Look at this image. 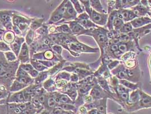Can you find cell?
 Segmentation results:
<instances>
[{"mask_svg":"<svg viewBox=\"0 0 151 114\" xmlns=\"http://www.w3.org/2000/svg\"><path fill=\"white\" fill-rule=\"evenodd\" d=\"M20 62H8L3 52H0V84L9 91V89L15 79L16 73Z\"/></svg>","mask_w":151,"mask_h":114,"instance_id":"6da1fadb","label":"cell"},{"mask_svg":"<svg viewBox=\"0 0 151 114\" xmlns=\"http://www.w3.org/2000/svg\"><path fill=\"white\" fill-rule=\"evenodd\" d=\"M94 28H95L91 29H88V31L86 33V35L91 36L94 38V39L97 42L99 47L101 48V53H102L101 57H102L104 54V49L106 47V45L108 42V39H109L107 36V31L103 28H99V27H98V29H95Z\"/></svg>","mask_w":151,"mask_h":114,"instance_id":"7a4b0ae2","label":"cell"},{"mask_svg":"<svg viewBox=\"0 0 151 114\" xmlns=\"http://www.w3.org/2000/svg\"><path fill=\"white\" fill-rule=\"evenodd\" d=\"M14 12L12 10H0V23L6 30H13L12 18Z\"/></svg>","mask_w":151,"mask_h":114,"instance_id":"3957f363","label":"cell"},{"mask_svg":"<svg viewBox=\"0 0 151 114\" xmlns=\"http://www.w3.org/2000/svg\"><path fill=\"white\" fill-rule=\"evenodd\" d=\"M68 0H63L60 4L55 9V10L51 13L50 17L46 24L50 25L55 24L60 22L63 20L64 13L65 12V5Z\"/></svg>","mask_w":151,"mask_h":114,"instance_id":"277c9868","label":"cell"},{"mask_svg":"<svg viewBox=\"0 0 151 114\" xmlns=\"http://www.w3.org/2000/svg\"><path fill=\"white\" fill-rule=\"evenodd\" d=\"M69 49L72 52L82 53H96L99 51L98 48L91 47L86 45L80 41H77L74 43H72L68 45Z\"/></svg>","mask_w":151,"mask_h":114,"instance_id":"5b68a950","label":"cell"},{"mask_svg":"<svg viewBox=\"0 0 151 114\" xmlns=\"http://www.w3.org/2000/svg\"><path fill=\"white\" fill-rule=\"evenodd\" d=\"M77 14L78 13L76 12L74 7L73 6L72 4L69 0H68L65 5V12L64 13L63 20L60 22L56 23L54 25H58L65 21L75 20L76 17H77Z\"/></svg>","mask_w":151,"mask_h":114,"instance_id":"8992f818","label":"cell"},{"mask_svg":"<svg viewBox=\"0 0 151 114\" xmlns=\"http://www.w3.org/2000/svg\"><path fill=\"white\" fill-rule=\"evenodd\" d=\"M31 58L37 60H48L55 62H59L61 61L55 54L51 49L46 50L43 52L36 53L32 55Z\"/></svg>","mask_w":151,"mask_h":114,"instance_id":"52a82bcc","label":"cell"},{"mask_svg":"<svg viewBox=\"0 0 151 114\" xmlns=\"http://www.w3.org/2000/svg\"><path fill=\"white\" fill-rule=\"evenodd\" d=\"M109 93L110 92L105 91L102 88H101L99 84H94L91 88L90 96L93 100H95L102 98H107L108 97H111V96L109 95Z\"/></svg>","mask_w":151,"mask_h":114,"instance_id":"ba28073f","label":"cell"},{"mask_svg":"<svg viewBox=\"0 0 151 114\" xmlns=\"http://www.w3.org/2000/svg\"><path fill=\"white\" fill-rule=\"evenodd\" d=\"M63 23H65L68 24L70 29V30L72 31V33L77 36H80V35H86V33L88 32V30L86 29L82 26L76 20H71L68 21H65Z\"/></svg>","mask_w":151,"mask_h":114,"instance_id":"9c48e42d","label":"cell"},{"mask_svg":"<svg viewBox=\"0 0 151 114\" xmlns=\"http://www.w3.org/2000/svg\"><path fill=\"white\" fill-rule=\"evenodd\" d=\"M108 17L109 16L107 15L102 13H99L92 9L90 18L95 24L101 26L106 25L107 23Z\"/></svg>","mask_w":151,"mask_h":114,"instance_id":"30bf717a","label":"cell"},{"mask_svg":"<svg viewBox=\"0 0 151 114\" xmlns=\"http://www.w3.org/2000/svg\"><path fill=\"white\" fill-rule=\"evenodd\" d=\"M18 60L21 63L30 62L31 57L29 45L24 42L21 47V50L18 56Z\"/></svg>","mask_w":151,"mask_h":114,"instance_id":"8fae6325","label":"cell"},{"mask_svg":"<svg viewBox=\"0 0 151 114\" xmlns=\"http://www.w3.org/2000/svg\"><path fill=\"white\" fill-rule=\"evenodd\" d=\"M139 96L137 107L139 108L151 107V96L141 90H139Z\"/></svg>","mask_w":151,"mask_h":114,"instance_id":"7c38bea8","label":"cell"},{"mask_svg":"<svg viewBox=\"0 0 151 114\" xmlns=\"http://www.w3.org/2000/svg\"><path fill=\"white\" fill-rule=\"evenodd\" d=\"M118 15L122 18L124 22H129L132 21L137 17V15L134 10H129L127 9H120L119 11H117Z\"/></svg>","mask_w":151,"mask_h":114,"instance_id":"4fadbf2b","label":"cell"},{"mask_svg":"<svg viewBox=\"0 0 151 114\" xmlns=\"http://www.w3.org/2000/svg\"><path fill=\"white\" fill-rule=\"evenodd\" d=\"M32 20V18H29L26 15L19 13L18 12L15 11L12 18V21L13 25L18 26L20 23H27L30 24Z\"/></svg>","mask_w":151,"mask_h":114,"instance_id":"5bb4252c","label":"cell"},{"mask_svg":"<svg viewBox=\"0 0 151 114\" xmlns=\"http://www.w3.org/2000/svg\"><path fill=\"white\" fill-rule=\"evenodd\" d=\"M8 103H15L17 104L26 102L24 98L23 90L18 92H10L8 96Z\"/></svg>","mask_w":151,"mask_h":114,"instance_id":"9a60e30c","label":"cell"},{"mask_svg":"<svg viewBox=\"0 0 151 114\" xmlns=\"http://www.w3.org/2000/svg\"><path fill=\"white\" fill-rule=\"evenodd\" d=\"M25 42V38L23 36H16L15 41L13 42V44L9 45L11 50L13 51L15 55L18 56V54L19 53V52L21 50V47L22 46L23 44Z\"/></svg>","mask_w":151,"mask_h":114,"instance_id":"2e32d148","label":"cell"},{"mask_svg":"<svg viewBox=\"0 0 151 114\" xmlns=\"http://www.w3.org/2000/svg\"><path fill=\"white\" fill-rule=\"evenodd\" d=\"M130 23L134 28H139L144 26L145 25L151 23V18L148 17H140L139 18H135L132 20Z\"/></svg>","mask_w":151,"mask_h":114,"instance_id":"e0dca14e","label":"cell"},{"mask_svg":"<svg viewBox=\"0 0 151 114\" xmlns=\"http://www.w3.org/2000/svg\"><path fill=\"white\" fill-rule=\"evenodd\" d=\"M66 63V61L63 60L61 61L58 62L56 65H55L52 68H49L48 70L49 76L51 77H54L59 71H61L62 68L64 66L65 63Z\"/></svg>","mask_w":151,"mask_h":114,"instance_id":"ac0fdd59","label":"cell"},{"mask_svg":"<svg viewBox=\"0 0 151 114\" xmlns=\"http://www.w3.org/2000/svg\"><path fill=\"white\" fill-rule=\"evenodd\" d=\"M43 87L46 91L49 92L56 91L55 81L53 77L50 76L42 84Z\"/></svg>","mask_w":151,"mask_h":114,"instance_id":"d6986e66","label":"cell"},{"mask_svg":"<svg viewBox=\"0 0 151 114\" xmlns=\"http://www.w3.org/2000/svg\"><path fill=\"white\" fill-rule=\"evenodd\" d=\"M96 108L98 110L99 114H106V102L107 98L94 100Z\"/></svg>","mask_w":151,"mask_h":114,"instance_id":"ffe728a7","label":"cell"},{"mask_svg":"<svg viewBox=\"0 0 151 114\" xmlns=\"http://www.w3.org/2000/svg\"><path fill=\"white\" fill-rule=\"evenodd\" d=\"M16 36H17L13 31L6 30L4 34L2 40L8 45H10L15 41Z\"/></svg>","mask_w":151,"mask_h":114,"instance_id":"44dd1931","label":"cell"},{"mask_svg":"<svg viewBox=\"0 0 151 114\" xmlns=\"http://www.w3.org/2000/svg\"><path fill=\"white\" fill-rule=\"evenodd\" d=\"M27 86H28L27 85H26L25 84H22L15 79L9 89V92H14L21 91L24 89H25L26 87H27Z\"/></svg>","mask_w":151,"mask_h":114,"instance_id":"7402d4cb","label":"cell"},{"mask_svg":"<svg viewBox=\"0 0 151 114\" xmlns=\"http://www.w3.org/2000/svg\"><path fill=\"white\" fill-rule=\"evenodd\" d=\"M76 21L79 23L82 26H83L85 29L88 30L94 28L98 27V26L96 25V24H95L91 20H90V18H85V19H81V20H76Z\"/></svg>","mask_w":151,"mask_h":114,"instance_id":"603a6c76","label":"cell"},{"mask_svg":"<svg viewBox=\"0 0 151 114\" xmlns=\"http://www.w3.org/2000/svg\"><path fill=\"white\" fill-rule=\"evenodd\" d=\"M50 77L49 73L47 70L39 72L38 76L34 78V84H42L47 79Z\"/></svg>","mask_w":151,"mask_h":114,"instance_id":"cb8c5ba5","label":"cell"},{"mask_svg":"<svg viewBox=\"0 0 151 114\" xmlns=\"http://www.w3.org/2000/svg\"><path fill=\"white\" fill-rule=\"evenodd\" d=\"M45 21L44 18H32L30 25V29L35 31L45 23Z\"/></svg>","mask_w":151,"mask_h":114,"instance_id":"d4e9b609","label":"cell"},{"mask_svg":"<svg viewBox=\"0 0 151 114\" xmlns=\"http://www.w3.org/2000/svg\"><path fill=\"white\" fill-rule=\"evenodd\" d=\"M70 74L68 71L61 70V71H59L55 76L53 77L55 80H59L62 79L65 80L69 82L70 80Z\"/></svg>","mask_w":151,"mask_h":114,"instance_id":"484cf974","label":"cell"},{"mask_svg":"<svg viewBox=\"0 0 151 114\" xmlns=\"http://www.w3.org/2000/svg\"><path fill=\"white\" fill-rule=\"evenodd\" d=\"M57 33H61L64 34H72L68 24L62 23L60 25H56Z\"/></svg>","mask_w":151,"mask_h":114,"instance_id":"4316f807","label":"cell"},{"mask_svg":"<svg viewBox=\"0 0 151 114\" xmlns=\"http://www.w3.org/2000/svg\"><path fill=\"white\" fill-rule=\"evenodd\" d=\"M30 63L33 66L34 68L37 70L39 72H41V71H43L48 70V68H46L41 63H40L37 60L31 58Z\"/></svg>","mask_w":151,"mask_h":114,"instance_id":"83f0119b","label":"cell"},{"mask_svg":"<svg viewBox=\"0 0 151 114\" xmlns=\"http://www.w3.org/2000/svg\"><path fill=\"white\" fill-rule=\"evenodd\" d=\"M48 28H49V25L45 23L40 28H39L38 30L35 31V34L37 35L42 36V37L47 36L50 34Z\"/></svg>","mask_w":151,"mask_h":114,"instance_id":"f1b7e54d","label":"cell"},{"mask_svg":"<svg viewBox=\"0 0 151 114\" xmlns=\"http://www.w3.org/2000/svg\"><path fill=\"white\" fill-rule=\"evenodd\" d=\"M35 31L32 30V29H29V30L27 32L26 36H24L25 42L26 44L29 46L32 43L35 38Z\"/></svg>","mask_w":151,"mask_h":114,"instance_id":"f546056e","label":"cell"},{"mask_svg":"<svg viewBox=\"0 0 151 114\" xmlns=\"http://www.w3.org/2000/svg\"><path fill=\"white\" fill-rule=\"evenodd\" d=\"M119 84L123 85L124 86H125L129 90H135L138 89V87H139L137 84H133L131 82L129 81L126 80V79H119Z\"/></svg>","mask_w":151,"mask_h":114,"instance_id":"4dcf8cb0","label":"cell"},{"mask_svg":"<svg viewBox=\"0 0 151 114\" xmlns=\"http://www.w3.org/2000/svg\"><path fill=\"white\" fill-rule=\"evenodd\" d=\"M90 4L91 8L94 10H97L98 12L105 13V12L102 8L99 0H90Z\"/></svg>","mask_w":151,"mask_h":114,"instance_id":"1f68e13d","label":"cell"},{"mask_svg":"<svg viewBox=\"0 0 151 114\" xmlns=\"http://www.w3.org/2000/svg\"><path fill=\"white\" fill-rule=\"evenodd\" d=\"M123 24H124V21L122 20V18H121V17H119L118 15V13H117V15L115 16V17L114 19V30L116 31L119 30V29H121V27Z\"/></svg>","mask_w":151,"mask_h":114,"instance_id":"d6a6232c","label":"cell"},{"mask_svg":"<svg viewBox=\"0 0 151 114\" xmlns=\"http://www.w3.org/2000/svg\"><path fill=\"white\" fill-rule=\"evenodd\" d=\"M140 2V0H122V8H131L135 7Z\"/></svg>","mask_w":151,"mask_h":114,"instance_id":"836d02e7","label":"cell"},{"mask_svg":"<svg viewBox=\"0 0 151 114\" xmlns=\"http://www.w3.org/2000/svg\"><path fill=\"white\" fill-rule=\"evenodd\" d=\"M58 106L60 107L61 108L65 111H72L75 114L77 112V108L74 105V104L70 103H60L58 105Z\"/></svg>","mask_w":151,"mask_h":114,"instance_id":"e575fe53","label":"cell"},{"mask_svg":"<svg viewBox=\"0 0 151 114\" xmlns=\"http://www.w3.org/2000/svg\"><path fill=\"white\" fill-rule=\"evenodd\" d=\"M98 83L101 88H102L105 91L110 92L109 86L107 84V82L106 81V79L105 78H104L103 76H98Z\"/></svg>","mask_w":151,"mask_h":114,"instance_id":"d590c367","label":"cell"},{"mask_svg":"<svg viewBox=\"0 0 151 114\" xmlns=\"http://www.w3.org/2000/svg\"><path fill=\"white\" fill-rule=\"evenodd\" d=\"M132 28L133 27L131 23H126L122 25V26L119 30V32L122 34H129L133 30Z\"/></svg>","mask_w":151,"mask_h":114,"instance_id":"8d00e7d4","label":"cell"},{"mask_svg":"<svg viewBox=\"0 0 151 114\" xmlns=\"http://www.w3.org/2000/svg\"><path fill=\"white\" fill-rule=\"evenodd\" d=\"M51 49L52 50V51L55 54L58 56V57H59L60 59V60H64L61 55L63 49V47L61 46L58 44H54L52 46Z\"/></svg>","mask_w":151,"mask_h":114,"instance_id":"74e56055","label":"cell"},{"mask_svg":"<svg viewBox=\"0 0 151 114\" xmlns=\"http://www.w3.org/2000/svg\"><path fill=\"white\" fill-rule=\"evenodd\" d=\"M4 55L5 58L8 62H14L18 60V57L15 54L12 50L4 52Z\"/></svg>","mask_w":151,"mask_h":114,"instance_id":"f35d334b","label":"cell"},{"mask_svg":"<svg viewBox=\"0 0 151 114\" xmlns=\"http://www.w3.org/2000/svg\"><path fill=\"white\" fill-rule=\"evenodd\" d=\"M72 4L73 6L75 9L78 14H81L83 12V8L79 0H69Z\"/></svg>","mask_w":151,"mask_h":114,"instance_id":"ab89813d","label":"cell"},{"mask_svg":"<svg viewBox=\"0 0 151 114\" xmlns=\"http://www.w3.org/2000/svg\"><path fill=\"white\" fill-rule=\"evenodd\" d=\"M80 3L83 5L86 12L91 17L92 11V8L91 7L90 0H79Z\"/></svg>","mask_w":151,"mask_h":114,"instance_id":"60d3db41","label":"cell"},{"mask_svg":"<svg viewBox=\"0 0 151 114\" xmlns=\"http://www.w3.org/2000/svg\"><path fill=\"white\" fill-rule=\"evenodd\" d=\"M9 94L10 92L4 86L1 85L0 87V100L7 99Z\"/></svg>","mask_w":151,"mask_h":114,"instance_id":"b9f144b4","label":"cell"},{"mask_svg":"<svg viewBox=\"0 0 151 114\" xmlns=\"http://www.w3.org/2000/svg\"><path fill=\"white\" fill-rule=\"evenodd\" d=\"M51 114H75L72 111H65L64 110H63V108H61L60 107L57 106L55 107L52 111Z\"/></svg>","mask_w":151,"mask_h":114,"instance_id":"7bdbcfd3","label":"cell"},{"mask_svg":"<svg viewBox=\"0 0 151 114\" xmlns=\"http://www.w3.org/2000/svg\"><path fill=\"white\" fill-rule=\"evenodd\" d=\"M11 50L10 47L9 45L5 42L3 40L0 41V52H6L8 51Z\"/></svg>","mask_w":151,"mask_h":114,"instance_id":"ee69618b","label":"cell"},{"mask_svg":"<svg viewBox=\"0 0 151 114\" xmlns=\"http://www.w3.org/2000/svg\"><path fill=\"white\" fill-rule=\"evenodd\" d=\"M19 67L22 68L23 70L26 71L27 73H30L31 71L34 68L32 65L30 63H20Z\"/></svg>","mask_w":151,"mask_h":114,"instance_id":"f6af8a7d","label":"cell"},{"mask_svg":"<svg viewBox=\"0 0 151 114\" xmlns=\"http://www.w3.org/2000/svg\"><path fill=\"white\" fill-rule=\"evenodd\" d=\"M38 61L48 69L52 68L55 65H56L58 63V62H55L52 61H48V60H38Z\"/></svg>","mask_w":151,"mask_h":114,"instance_id":"bcb514c9","label":"cell"},{"mask_svg":"<svg viewBox=\"0 0 151 114\" xmlns=\"http://www.w3.org/2000/svg\"><path fill=\"white\" fill-rule=\"evenodd\" d=\"M129 91L125 92H123V93H122V94H121L118 95L119 98L121 99V100H122V101H123V102H127L129 98Z\"/></svg>","mask_w":151,"mask_h":114,"instance_id":"7dc6e473","label":"cell"},{"mask_svg":"<svg viewBox=\"0 0 151 114\" xmlns=\"http://www.w3.org/2000/svg\"><path fill=\"white\" fill-rule=\"evenodd\" d=\"M30 102H24V103H18V106L21 110V111H22L23 114V113L27 110V107L29 106Z\"/></svg>","mask_w":151,"mask_h":114,"instance_id":"c3c4849f","label":"cell"},{"mask_svg":"<svg viewBox=\"0 0 151 114\" xmlns=\"http://www.w3.org/2000/svg\"><path fill=\"white\" fill-rule=\"evenodd\" d=\"M79 77L78 76V75L75 73H72V74L70 75V81L72 83H77L79 81Z\"/></svg>","mask_w":151,"mask_h":114,"instance_id":"681fc988","label":"cell"},{"mask_svg":"<svg viewBox=\"0 0 151 114\" xmlns=\"http://www.w3.org/2000/svg\"><path fill=\"white\" fill-rule=\"evenodd\" d=\"M119 64V61H114L110 62L108 65H107V67L108 68H109L110 70H113L114 68H116L118 65Z\"/></svg>","mask_w":151,"mask_h":114,"instance_id":"f907efd6","label":"cell"},{"mask_svg":"<svg viewBox=\"0 0 151 114\" xmlns=\"http://www.w3.org/2000/svg\"><path fill=\"white\" fill-rule=\"evenodd\" d=\"M13 31L14 32V33H15L16 36H23L22 31L19 29V28L17 26L13 25Z\"/></svg>","mask_w":151,"mask_h":114,"instance_id":"816d5d0a","label":"cell"},{"mask_svg":"<svg viewBox=\"0 0 151 114\" xmlns=\"http://www.w3.org/2000/svg\"><path fill=\"white\" fill-rule=\"evenodd\" d=\"M39 72L37 71V70H35V68H33L30 73H29V74L31 76L32 78H35L37 76H38Z\"/></svg>","mask_w":151,"mask_h":114,"instance_id":"f5cc1de1","label":"cell"},{"mask_svg":"<svg viewBox=\"0 0 151 114\" xmlns=\"http://www.w3.org/2000/svg\"><path fill=\"white\" fill-rule=\"evenodd\" d=\"M110 50L113 52H114L119 50L118 45L117 44H113L111 45L110 46Z\"/></svg>","mask_w":151,"mask_h":114,"instance_id":"db71d44e","label":"cell"},{"mask_svg":"<svg viewBox=\"0 0 151 114\" xmlns=\"http://www.w3.org/2000/svg\"><path fill=\"white\" fill-rule=\"evenodd\" d=\"M87 114H99V113L98 110H97L96 108H92V109H91L90 110H89V111H88Z\"/></svg>","mask_w":151,"mask_h":114,"instance_id":"11a10c76","label":"cell"},{"mask_svg":"<svg viewBox=\"0 0 151 114\" xmlns=\"http://www.w3.org/2000/svg\"><path fill=\"white\" fill-rule=\"evenodd\" d=\"M79 111L80 112L81 114H87V113H88L87 109L86 108V107L84 106L80 107Z\"/></svg>","mask_w":151,"mask_h":114,"instance_id":"9f6ffc18","label":"cell"},{"mask_svg":"<svg viewBox=\"0 0 151 114\" xmlns=\"http://www.w3.org/2000/svg\"><path fill=\"white\" fill-rule=\"evenodd\" d=\"M6 30L5 29H0V41L2 40L3 36Z\"/></svg>","mask_w":151,"mask_h":114,"instance_id":"6f0895ef","label":"cell"},{"mask_svg":"<svg viewBox=\"0 0 151 114\" xmlns=\"http://www.w3.org/2000/svg\"><path fill=\"white\" fill-rule=\"evenodd\" d=\"M148 1V4L150 5V6L151 7V0H147Z\"/></svg>","mask_w":151,"mask_h":114,"instance_id":"680465c9","label":"cell"},{"mask_svg":"<svg viewBox=\"0 0 151 114\" xmlns=\"http://www.w3.org/2000/svg\"><path fill=\"white\" fill-rule=\"evenodd\" d=\"M0 29H5V28L3 27V26L1 25V23H0Z\"/></svg>","mask_w":151,"mask_h":114,"instance_id":"91938a15","label":"cell"},{"mask_svg":"<svg viewBox=\"0 0 151 114\" xmlns=\"http://www.w3.org/2000/svg\"><path fill=\"white\" fill-rule=\"evenodd\" d=\"M45 2H47V3H48V2H50L51 0H45Z\"/></svg>","mask_w":151,"mask_h":114,"instance_id":"94428289","label":"cell"},{"mask_svg":"<svg viewBox=\"0 0 151 114\" xmlns=\"http://www.w3.org/2000/svg\"><path fill=\"white\" fill-rule=\"evenodd\" d=\"M8 1H14V0H8Z\"/></svg>","mask_w":151,"mask_h":114,"instance_id":"6125c7cd","label":"cell"},{"mask_svg":"<svg viewBox=\"0 0 151 114\" xmlns=\"http://www.w3.org/2000/svg\"><path fill=\"white\" fill-rule=\"evenodd\" d=\"M1 84H0V87H1Z\"/></svg>","mask_w":151,"mask_h":114,"instance_id":"be15d7a7","label":"cell"}]
</instances>
